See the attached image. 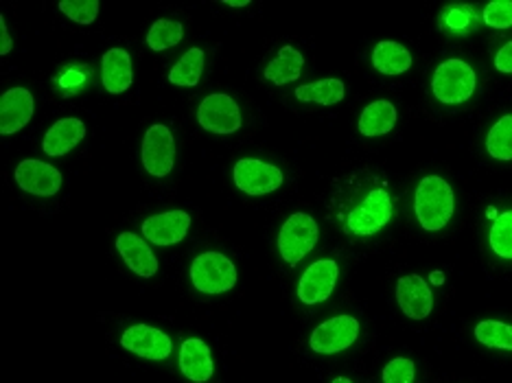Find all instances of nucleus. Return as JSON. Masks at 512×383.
Wrapping results in <instances>:
<instances>
[{
    "label": "nucleus",
    "mask_w": 512,
    "mask_h": 383,
    "mask_svg": "<svg viewBox=\"0 0 512 383\" xmlns=\"http://www.w3.org/2000/svg\"><path fill=\"white\" fill-rule=\"evenodd\" d=\"M491 248L497 257L512 261V211H506L495 219L491 228Z\"/></svg>",
    "instance_id": "obj_28"
},
{
    "label": "nucleus",
    "mask_w": 512,
    "mask_h": 383,
    "mask_svg": "<svg viewBox=\"0 0 512 383\" xmlns=\"http://www.w3.org/2000/svg\"><path fill=\"white\" fill-rule=\"evenodd\" d=\"M302 66H305V60H302L300 51H296L294 46H283L274 60L267 64L265 79L272 81L274 86L292 84V81L300 77Z\"/></svg>",
    "instance_id": "obj_20"
},
{
    "label": "nucleus",
    "mask_w": 512,
    "mask_h": 383,
    "mask_svg": "<svg viewBox=\"0 0 512 383\" xmlns=\"http://www.w3.org/2000/svg\"><path fill=\"white\" fill-rule=\"evenodd\" d=\"M180 370L189 381L206 383L215 373L211 348L197 338L186 340L180 348Z\"/></svg>",
    "instance_id": "obj_17"
},
{
    "label": "nucleus",
    "mask_w": 512,
    "mask_h": 383,
    "mask_svg": "<svg viewBox=\"0 0 512 383\" xmlns=\"http://www.w3.org/2000/svg\"><path fill=\"white\" fill-rule=\"evenodd\" d=\"M414 211L418 224L425 230H442L456 211V197L447 180L438 176H427L421 180L414 195Z\"/></svg>",
    "instance_id": "obj_1"
},
{
    "label": "nucleus",
    "mask_w": 512,
    "mask_h": 383,
    "mask_svg": "<svg viewBox=\"0 0 512 383\" xmlns=\"http://www.w3.org/2000/svg\"><path fill=\"white\" fill-rule=\"evenodd\" d=\"M16 182L22 191L40 197H51L62 187V173L49 162L22 160L16 167Z\"/></svg>",
    "instance_id": "obj_12"
},
{
    "label": "nucleus",
    "mask_w": 512,
    "mask_h": 383,
    "mask_svg": "<svg viewBox=\"0 0 512 383\" xmlns=\"http://www.w3.org/2000/svg\"><path fill=\"white\" fill-rule=\"evenodd\" d=\"M392 219V200L390 193L383 189L370 191L364 202L348 215V232L359 237L375 235L383 226H388Z\"/></svg>",
    "instance_id": "obj_5"
},
{
    "label": "nucleus",
    "mask_w": 512,
    "mask_h": 383,
    "mask_svg": "<svg viewBox=\"0 0 512 383\" xmlns=\"http://www.w3.org/2000/svg\"><path fill=\"white\" fill-rule=\"evenodd\" d=\"M132 57L123 49H112L103 55V86L110 95H121L132 86Z\"/></svg>",
    "instance_id": "obj_19"
},
{
    "label": "nucleus",
    "mask_w": 512,
    "mask_h": 383,
    "mask_svg": "<svg viewBox=\"0 0 512 383\" xmlns=\"http://www.w3.org/2000/svg\"><path fill=\"white\" fill-rule=\"evenodd\" d=\"M191 226V215L184 211H169L162 215L147 217L141 230L149 243L156 246H176L180 243Z\"/></svg>",
    "instance_id": "obj_13"
},
{
    "label": "nucleus",
    "mask_w": 512,
    "mask_h": 383,
    "mask_svg": "<svg viewBox=\"0 0 512 383\" xmlns=\"http://www.w3.org/2000/svg\"><path fill=\"white\" fill-rule=\"evenodd\" d=\"M482 18L486 25L493 29H510L512 27V0H495V3H488Z\"/></svg>",
    "instance_id": "obj_30"
},
{
    "label": "nucleus",
    "mask_w": 512,
    "mask_h": 383,
    "mask_svg": "<svg viewBox=\"0 0 512 383\" xmlns=\"http://www.w3.org/2000/svg\"><path fill=\"white\" fill-rule=\"evenodd\" d=\"M416 370L407 357H397L383 368V383H414Z\"/></svg>",
    "instance_id": "obj_31"
},
{
    "label": "nucleus",
    "mask_w": 512,
    "mask_h": 383,
    "mask_svg": "<svg viewBox=\"0 0 512 383\" xmlns=\"http://www.w3.org/2000/svg\"><path fill=\"white\" fill-rule=\"evenodd\" d=\"M477 86L475 71L462 60L442 62L432 79L434 97L447 106H458V103L469 101Z\"/></svg>",
    "instance_id": "obj_3"
},
{
    "label": "nucleus",
    "mask_w": 512,
    "mask_h": 383,
    "mask_svg": "<svg viewBox=\"0 0 512 383\" xmlns=\"http://www.w3.org/2000/svg\"><path fill=\"white\" fill-rule=\"evenodd\" d=\"M359 335V322L353 316H335L311 335V348L320 355H335L351 348Z\"/></svg>",
    "instance_id": "obj_9"
},
{
    "label": "nucleus",
    "mask_w": 512,
    "mask_h": 383,
    "mask_svg": "<svg viewBox=\"0 0 512 383\" xmlns=\"http://www.w3.org/2000/svg\"><path fill=\"white\" fill-rule=\"evenodd\" d=\"M224 5H228V7H248L250 0H224Z\"/></svg>",
    "instance_id": "obj_35"
},
{
    "label": "nucleus",
    "mask_w": 512,
    "mask_h": 383,
    "mask_svg": "<svg viewBox=\"0 0 512 383\" xmlns=\"http://www.w3.org/2000/svg\"><path fill=\"white\" fill-rule=\"evenodd\" d=\"M488 154L497 160H512V114L499 119L486 138Z\"/></svg>",
    "instance_id": "obj_26"
},
{
    "label": "nucleus",
    "mask_w": 512,
    "mask_h": 383,
    "mask_svg": "<svg viewBox=\"0 0 512 383\" xmlns=\"http://www.w3.org/2000/svg\"><path fill=\"white\" fill-rule=\"evenodd\" d=\"M121 346L138 357L160 362V359H167L171 355L173 342L169 335L162 333L160 329L147 327V324H136V327H130L123 333Z\"/></svg>",
    "instance_id": "obj_11"
},
{
    "label": "nucleus",
    "mask_w": 512,
    "mask_h": 383,
    "mask_svg": "<svg viewBox=\"0 0 512 383\" xmlns=\"http://www.w3.org/2000/svg\"><path fill=\"white\" fill-rule=\"evenodd\" d=\"M14 49V40H11L7 25H5V18H0V55H7Z\"/></svg>",
    "instance_id": "obj_34"
},
{
    "label": "nucleus",
    "mask_w": 512,
    "mask_h": 383,
    "mask_svg": "<svg viewBox=\"0 0 512 383\" xmlns=\"http://www.w3.org/2000/svg\"><path fill=\"white\" fill-rule=\"evenodd\" d=\"M197 121L206 132L235 134L241 127V110L228 95H208L197 108Z\"/></svg>",
    "instance_id": "obj_8"
},
{
    "label": "nucleus",
    "mask_w": 512,
    "mask_h": 383,
    "mask_svg": "<svg viewBox=\"0 0 512 383\" xmlns=\"http://www.w3.org/2000/svg\"><path fill=\"white\" fill-rule=\"evenodd\" d=\"M467 25H469V16L464 14V9H453L447 16V27L453 31H462Z\"/></svg>",
    "instance_id": "obj_33"
},
{
    "label": "nucleus",
    "mask_w": 512,
    "mask_h": 383,
    "mask_svg": "<svg viewBox=\"0 0 512 383\" xmlns=\"http://www.w3.org/2000/svg\"><path fill=\"white\" fill-rule=\"evenodd\" d=\"M318 239L320 228L316 219L307 213H294L281 228V235H278V252L289 265H298L316 248Z\"/></svg>",
    "instance_id": "obj_4"
},
{
    "label": "nucleus",
    "mask_w": 512,
    "mask_h": 383,
    "mask_svg": "<svg viewBox=\"0 0 512 383\" xmlns=\"http://www.w3.org/2000/svg\"><path fill=\"white\" fill-rule=\"evenodd\" d=\"M191 283L197 292L217 296L237 285V270L221 252H204L191 265Z\"/></svg>",
    "instance_id": "obj_2"
},
{
    "label": "nucleus",
    "mask_w": 512,
    "mask_h": 383,
    "mask_svg": "<svg viewBox=\"0 0 512 383\" xmlns=\"http://www.w3.org/2000/svg\"><path fill=\"white\" fill-rule=\"evenodd\" d=\"M397 125V108L392 106L390 101L381 99L370 103V106L362 112V119H359V132L364 136H383L390 134Z\"/></svg>",
    "instance_id": "obj_21"
},
{
    "label": "nucleus",
    "mask_w": 512,
    "mask_h": 383,
    "mask_svg": "<svg viewBox=\"0 0 512 383\" xmlns=\"http://www.w3.org/2000/svg\"><path fill=\"white\" fill-rule=\"evenodd\" d=\"M60 11L64 16L79 22V25H92L99 16V0H62Z\"/></svg>",
    "instance_id": "obj_29"
},
{
    "label": "nucleus",
    "mask_w": 512,
    "mask_h": 383,
    "mask_svg": "<svg viewBox=\"0 0 512 383\" xmlns=\"http://www.w3.org/2000/svg\"><path fill=\"white\" fill-rule=\"evenodd\" d=\"M346 95L344 84L340 79H322L313 81L309 86L296 88V97L305 103H320V106H333L340 103Z\"/></svg>",
    "instance_id": "obj_23"
},
{
    "label": "nucleus",
    "mask_w": 512,
    "mask_h": 383,
    "mask_svg": "<svg viewBox=\"0 0 512 383\" xmlns=\"http://www.w3.org/2000/svg\"><path fill=\"white\" fill-rule=\"evenodd\" d=\"M232 180H235L237 189L248 195H267L283 187V171L267 165L263 160L243 158L235 165L232 171Z\"/></svg>",
    "instance_id": "obj_6"
},
{
    "label": "nucleus",
    "mask_w": 512,
    "mask_h": 383,
    "mask_svg": "<svg viewBox=\"0 0 512 383\" xmlns=\"http://www.w3.org/2000/svg\"><path fill=\"white\" fill-rule=\"evenodd\" d=\"M202 73H204V51L191 49V51H186L180 57V62L171 68L169 81L173 86L191 88V86L200 84Z\"/></svg>",
    "instance_id": "obj_24"
},
{
    "label": "nucleus",
    "mask_w": 512,
    "mask_h": 383,
    "mask_svg": "<svg viewBox=\"0 0 512 383\" xmlns=\"http://www.w3.org/2000/svg\"><path fill=\"white\" fill-rule=\"evenodd\" d=\"M337 276H340V268L331 259L316 261L305 270L298 285V298L305 305H318L324 303L337 285Z\"/></svg>",
    "instance_id": "obj_10"
},
{
    "label": "nucleus",
    "mask_w": 512,
    "mask_h": 383,
    "mask_svg": "<svg viewBox=\"0 0 512 383\" xmlns=\"http://www.w3.org/2000/svg\"><path fill=\"white\" fill-rule=\"evenodd\" d=\"M397 300L401 311L412 320H425L434 309L432 289L425 283V278L418 274L399 278Z\"/></svg>",
    "instance_id": "obj_14"
},
{
    "label": "nucleus",
    "mask_w": 512,
    "mask_h": 383,
    "mask_svg": "<svg viewBox=\"0 0 512 383\" xmlns=\"http://www.w3.org/2000/svg\"><path fill=\"white\" fill-rule=\"evenodd\" d=\"M184 38V29L176 20H156L147 33V46L151 51H167L178 46Z\"/></svg>",
    "instance_id": "obj_25"
},
{
    "label": "nucleus",
    "mask_w": 512,
    "mask_h": 383,
    "mask_svg": "<svg viewBox=\"0 0 512 383\" xmlns=\"http://www.w3.org/2000/svg\"><path fill=\"white\" fill-rule=\"evenodd\" d=\"M143 165L154 178H165L176 165V141L167 125H151L143 138Z\"/></svg>",
    "instance_id": "obj_7"
},
{
    "label": "nucleus",
    "mask_w": 512,
    "mask_h": 383,
    "mask_svg": "<svg viewBox=\"0 0 512 383\" xmlns=\"http://www.w3.org/2000/svg\"><path fill=\"white\" fill-rule=\"evenodd\" d=\"M372 66L383 75H401L412 66V55L399 42H379L372 51Z\"/></svg>",
    "instance_id": "obj_22"
},
{
    "label": "nucleus",
    "mask_w": 512,
    "mask_h": 383,
    "mask_svg": "<svg viewBox=\"0 0 512 383\" xmlns=\"http://www.w3.org/2000/svg\"><path fill=\"white\" fill-rule=\"evenodd\" d=\"M333 383H353L351 379H348V377H337Z\"/></svg>",
    "instance_id": "obj_36"
},
{
    "label": "nucleus",
    "mask_w": 512,
    "mask_h": 383,
    "mask_svg": "<svg viewBox=\"0 0 512 383\" xmlns=\"http://www.w3.org/2000/svg\"><path fill=\"white\" fill-rule=\"evenodd\" d=\"M442 281H445V278H442V274H438V272H436V274H434V283H438V285H440Z\"/></svg>",
    "instance_id": "obj_37"
},
{
    "label": "nucleus",
    "mask_w": 512,
    "mask_h": 383,
    "mask_svg": "<svg viewBox=\"0 0 512 383\" xmlns=\"http://www.w3.org/2000/svg\"><path fill=\"white\" fill-rule=\"evenodd\" d=\"M84 136H86V125L79 119H62L57 121L49 132H46L42 149L44 154H49L53 158L66 156L68 152H73Z\"/></svg>",
    "instance_id": "obj_18"
},
{
    "label": "nucleus",
    "mask_w": 512,
    "mask_h": 383,
    "mask_svg": "<svg viewBox=\"0 0 512 383\" xmlns=\"http://www.w3.org/2000/svg\"><path fill=\"white\" fill-rule=\"evenodd\" d=\"M33 110H36V101L27 88L7 90L0 99V134L9 136L20 132L31 121Z\"/></svg>",
    "instance_id": "obj_15"
},
{
    "label": "nucleus",
    "mask_w": 512,
    "mask_h": 383,
    "mask_svg": "<svg viewBox=\"0 0 512 383\" xmlns=\"http://www.w3.org/2000/svg\"><path fill=\"white\" fill-rule=\"evenodd\" d=\"M475 338L488 348L512 351V327L497 320H484L475 327Z\"/></svg>",
    "instance_id": "obj_27"
},
{
    "label": "nucleus",
    "mask_w": 512,
    "mask_h": 383,
    "mask_svg": "<svg viewBox=\"0 0 512 383\" xmlns=\"http://www.w3.org/2000/svg\"><path fill=\"white\" fill-rule=\"evenodd\" d=\"M116 250H119L123 261L127 263V268H130L134 274L143 278L156 276L158 259L143 237L134 235V232H123V235H119V239H116Z\"/></svg>",
    "instance_id": "obj_16"
},
{
    "label": "nucleus",
    "mask_w": 512,
    "mask_h": 383,
    "mask_svg": "<svg viewBox=\"0 0 512 383\" xmlns=\"http://www.w3.org/2000/svg\"><path fill=\"white\" fill-rule=\"evenodd\" d=\"M495 68L499 73H512V42L495 55Z\"/></svg>",
    "instance_id": "obj_32"
}]
</instances>
